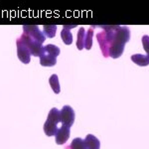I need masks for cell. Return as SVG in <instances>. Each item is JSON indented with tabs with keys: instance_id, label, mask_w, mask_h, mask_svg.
Wrapping results in <instances>:
<instances>
[{
	"instance_id": "obj_1",
	"label": "cell",
	"mask_w": 149,
	"mask_h": 149,
	"mask_svg": "<svg viewBox=\"0 0 149 149\" xmlns=\"http://www.w3.org/2000/svg\"><path fill=\"white\" fill-rule=\"evenodd\" d=\"M130 39V30L126 26H119L114 32L109 48V56L113 59L119 58L123 54L125 44Z\"/></svg>"
},
{
	"instance_id": "obj_2",
	"label": "cell",
	"mask_w": 149,
	"mask_h": 149,
	"mask_svg": "<svg viewBox=\"0 0 149 149\" xmlns=\"http://www.w3.org/2000/svg\"><path fill=\"white\" fill-rule=\"evenodd\" d=\"M119 26H107L103 25L102 28L103 29L102 32H100L97 35V42L100 44V47L102 49V53L103 57L107 58L109 57V48L110 44H111L112 38H113V34L115 31L118 29Z\"/></svg>"
},
{
	"instance_id": "obj_3",
	"label": "cell",
	"mask_w": 149,
	"mask_h": 149,
	"mask_svg": "<svg viewBox=\"0 0 149 149\" xmlns=\"http://www.w3.org/2000/svg\"><path fill=\"white\" fill-rule=\"evenodd\" d=\"M60 122V110L53 107L50 110L48 117L44 123V132L47 136L56 135L58 131V123Z\"/></svg>"
},
{
	"instance_id": "obj_4",
	"label": "cell",
	"mask_w": 149,
	"mask_h": 149,
	"mask_svg": "<svg viewBox=\"0 0 149 149\" xmlns=\"http://www.w3.org/2000/svg\"><path fill=\"white\" fill-rule=\"evenodd\" d=\"M23 34L27 35L29 38H31L32 40H34L38 43H41V44H43L45 39H46L44 33L36 25H24Z\"/></svg>"
},
{
	"instance_id": "obj_5",
	"label": "cell",
	"mask_w": 149,
	"mask_h": 149,
	"mask_svg": "<svg viewBox=\"0 0 149 149\" xmlns=\"http://www.w3.org/2000/svg\"><path fill=\"white\" fill-rule=\"evenodd\" d=\"M21 40L24 42V44L28 47V49L30 50V53L32 56H35V57H39L42 55L43 53V50H44V47L41 43H38L36 41L32 40L31 38H29L27 35L25 34H22L21 35Z\"/></svg>"
},
{
	"instance_id": "obj_6",
	"label": "cell",
	"mask_w": 149,
	"mask_h": 149,
	"mask_svg": "<svg viewBox=\"0 0 149 149\" xmlns=\"http://www.w3.org/2000/svg\"><path fill=\"white\" fill-rule=\"evenodd\" d=\"M74 111L70 105H65L62 107V110H60V122L64 126L71 127L74 121Z\"/></svg>"
},
{
	"instance_id": "obj_7",
	"label": "cell",
	"mask_w": 149,
	"mask_h": 149,
	"mask_svg": "<svg viewBox=\"0 0 149 149\" xmlns=\"http://www.w3.org/2000/svg\"><path fill=\"white\" fill-rule=\"evenodd\" d=\"M17 45V56L18 59L22 62L23 64H29L31 61V53L28 47L24 44V42L21 40V38H18L16 41Z\"/></svg>"
},
{
	"instance_id": "obj_8",
	"label": "cell",
	"mask_w": 149,
	"mask_h": 149,
	"mask_svg": "<svg viewBox=\"0 0 149 149\" xmlns=\"http://www.w3.org/2000/svg\"><path fill=\"white\" fill-rule=\"evenodd\" d=\"M56 143L59 144V145H62V144H65L68 141V139L70 137V128L67 126L62 125L58 129L57 133H56Z\"/></svg>"
},
{
	"instance_id": "obj_9",
	"label": "cell",
	"mask_w": 149,
	"mask_h": 149,
	"mask_svg": "<svg viewBox=\"0 0 149 149\" xmlns=\"http://www.w3.org/2000/svg\"><path fill=\"white\" fill-rule=\"evenodd\" d=\"M40 64L43 67H53L57 64V57L43 50L42 55L40 56Z\"/></svg>"
},
{
	"instance_id": "obj_10",
	"label": "cell",
	"mask_w": 149,
	"mask_h": 149,
	"mask_svg": "<svg viewBox=\"0 0 149 149\" xmlns=\"http://www.w3.org/2000/svg\"><path fill=\"white\" fill-rule=\"evenodd\" d=\"M85 144L86 149H100V140L93 134H88L85 138Z\"/></svg>"
},
{
	"instance_id": "obj_11",
	"label": "cell",
	"mask_w": 149,
	"mask_h": 149,
	"mask_svg": "<svg viewBox=\"0 0 149 149\" xmlns=\"http://www.w3.org/2000/svg\"><path fill=\"white\" fill-rule=\"evenodd\" d=\"M131 61L140 67H146L149 65V58L145 55L135 54L131 56Z\"/></svg>"
},
{
	"instance_id": "obj_12",
	"label": "cell",
	"mask_w": 149,
	"mask_h": 149,
	"mask_svg": "<svg viewBox=\"0 0 149 149\" xmlns=\"http://www.w3.org/2000/svg\"><path fill=\"white\" fill-rule=\"evenodd\" d=\"M86 30L84 27H81L78 32V36H77V48L79 50H83L85 48V40H86Z\"/></svg>"
},
{
	"instance_id": "obj_13",
	"label": "cell",
	"mask_w": 149,
	"mask_h": 149,
	"mask_svg": "<svg viewBox=\"0 0 149 149\" xmlns=\"http://www.w3.org/2000/svg\"><path fill=\"white\" fill-rule=\"evenodd\" d=\"M49 84L51 86V88L53 90V92L55 93H59L61 92V86H60V83H59V79H58V76L56 74H52L49 79Z\"/></svg>"
},
{
	"instance_id": "obj_14",
	"label": "cell",
	"mask_w": 149,
	"mask_h": 149,
	"mask_svg": "<svg viewBox=\"0 0 149 149\" xmlns=\"http://www.w3.org/2000/svg\"><path fill=\"white\" fill-rule=\"evenodd\" d=\"M57 26L56 25H44L43 26V33L45 37L48 38H54L56 35Z\"/></svg>"
},
{
	"instance_id": "obj_15",
	"label": "cell",
	"mask_w": 149,
	"mask_h": 149,
	"mask_svg": "<svg viewBox=\"0 0 149 149\" xmlns=\"http://www.w3.org/2000/svg\"><path fill=\"white\" fill-rule=\"evenodd\" d=\"M61 38L66 45H71L72 43H73V35H72V33L70 32L69 29L64 28L63 30H62Z\"/></svg>"
},
{
	"instance_id": "obj_16",
	"label": "cell",
	"mask_w": 149,
	"mask_h": 149,
	"mask_svg": "<svg viewBox=\"0 0 149 149\" xmlns=\"http://www.w3.org/2000/svg\"><path fill=\"white\" fill-rule=\"evenodd\" d=\"M93 27L92 26L86 34V40H85V48L86 50H91L93 46Z\"/></svg>"
},
{
	"instance_id": "obj_17",
	"label": "cell",
	"mask_w": 149,
	"mask_h": 149,
	"mask_svg": "<svg viewBox=\"0 0 149 149\" xmlns=\"http://www.w3.org/2000/svg\"><path fill=\"white\" fill-rule=\"evenodd\" d=\"M44 51H46L47 53H50V54L54 55L55 57H58L60 55V52H61V50H60L59 47L55 46V45H46V46L44 47Z\"/></svg>"
},
{
	"instance_id": "obj_18",
	"label": "cell",
	"mask_w": 149,
	"mask_h": 149,
	"mask_svg": "<svg viewBox=\"0 0 149 149\" xmlns=\"http://www.w3.org/2000/svg\"><path fill=\"white\" fill-rule=\"evenodd\" d=\"M141 41H142V46L144 51L146 52V56L149 58V36L144 35Z\"/></svg>"
},
{
	"instance_id": "obj_19",
	"label": "cell",
	"mask_w": 149,
	"mask_h": 149,
	"mask_svg": "<svg viewBox=\"0 0 149 149\" xmlns=\"http://www.w3.org/2000/svg\"><path fill=\"white\" fill-rule=\"evenodd\" d=\"M74 27H76V25H65L64 26V28H66V29H69V30H70V29H72V28H74Z\"/></svg>"
},
{
	"instance_id": "obj_20",
	"label": "cell",
	"mask_w": 149,
	"mask_h": 149,
	"mask_svg": "<svg viewBox=\"0 0 149 149\" xmlns=\"http://www.w3.org/2000/svg\"><path fill=\"white\" fill-rule=\"evenodd\" d=\"M67 149H68V148H67Z\"/></svg>"
}]
</instances>
